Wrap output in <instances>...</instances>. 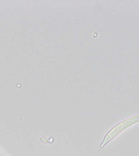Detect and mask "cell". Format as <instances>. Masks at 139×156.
Returning <instances> with one entry per match:
<instances>
[{"mask_svg":"<svg viewBox=\"0 0 139 156\" xmlns=\"http://www.w3.org/2000/svg\"><path fill=\"white\" fill-rule=\"evenodd\" d=\"M139 122V115L128 118L113 127L106 135L103 142H102L101 147H104V146L107 144L123 130Z\"/></svg>","mask_w":139,"mask_h":156,"instance_id":"6da1fadb","label":"cell"}]
</instances>
